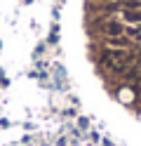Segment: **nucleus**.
<instances>
[{
    "mask_svg": "<svg viewBox=\"0 0 141 146\" xmlns=\"http://www.w3.org/2000/svg\"><path fill=\"white\" fill-rule=\"evenodd\" d=\"M94 3H125V0H94Z\"/></svg>",
    "mask_w": 141,
    "mask_h": 146,
    "instance_id": "nucleus-3",
    "label": "nucleus"
},
{
    "mask_svg": "<svg viewBox=\"0 0 141 146\" xmlns=\"http://www.w3.org/2000/svg\"><path fill=\"white\" fill-rule=\"evenodd\" d=\"M125 33H129L134 40H141V24H132V29H125Z\"/></svg>",
    "mask_w": 141,
    "mask_h": 146,
    "instance_id": "nucleus-2",
    "label": "nucleus"
},
{
    "mask_svg": "<svg viewBox=\"0 0 141 146\" xmlns=\"http://www.w3.org/2000/svg\"><path fill=\"white\" fill-rule=\"evenodd\" d=\"M125 29L127 26L122 24V21H118V19H103V21H97L92 26V31H97V33H101L106 40H111V38H120V35H125Z\"/></svg>",
    "mask_w": 141,
    "mask_h": 146,
    "instance_id": "nucleus-1",
    "label": "nucleus"
}]
</instances>
